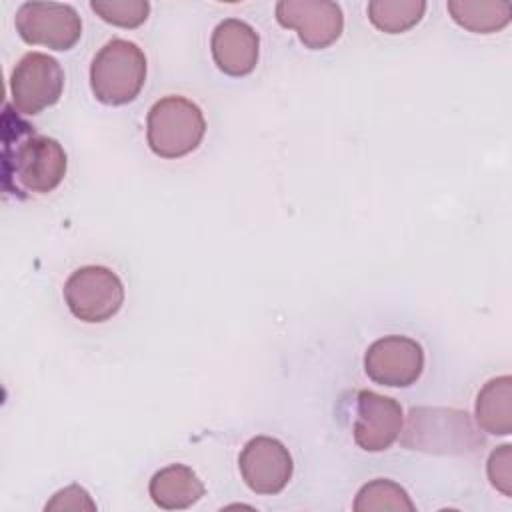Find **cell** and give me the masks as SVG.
Listing matches in <instances>:
<instances>
[{
  "instance_id": "obj_11",
  "label": "cell",
  "mask_w": 512,
  "mask_h": 512,
  "mask_svg": "<svg viewBox=\"0 0 512 512\" xmlns=\"http://www.w3.org/2000/svg\"><path fill=\"white\" fill-rule=\"evenodd\" d=\"M404 424L402 406L390 396L372 390H360L354 404L352 436L358 448L366 452H384L400 436Z\"/></svg>"
},
{
  "instance_id": "obj_17",
  "label": "cell",
  "mask_w": 512,
  "mask_h": 512,
  "mask_svg": "<svg viewBox=\"0 0 512 512\" xmlns=\"http://www.w3.org/2000/svg\"><path fill=\"white\" fill-rule=\"evenodd\" d=\"M352 508L356 512H368V510H406V512H412L416 506L410 500L408 492L400 484H396L388 478H376V480L364 484L358 490Z\"/></svg>"
},
{
  "instance_id": "obj_7",
  "label": "cell",
  "mask_w": 512,
  "mask_h": 512,
  "mask_svg": "<svg viewBox=\"0 0 512 512\" xmlns=\"http://www.w3.org/2000/svg\"><path fill=\"white\" fill-rule=\"evenodd\" d=\"M18 36L32 46L70 50L82 36V20L74 6L60 2H24L16 10Z\"/></svg>"
},
{
  "instance_id": "obj_6",
  "label": "cell",
  "mask_w": 512,
  "mask_h": 512,
  "mask_svg": "<svg viewBox=\"0 0 512 512\" xmlns=\"http://www.w3.org/2000/svg\"><path fill=\"white\" fill-rule=\"evenodd\" d=\"M64 90V70L60 62L44 52L24 54L10 74L12 108L34 116L54 106Z\"/></svg>"
},
{
  "instance_id": "obj_16",
  "label": "cell",
  "mask_w": 512,
  "mask_h": 512,
  "mask_svg": "<svg viewBox=\"0 0 512 512\" xmlns=\"http://www.w3.org/2000/svg\"><path fill=\"white\" fill-rule=\"evenodd\" d=\"M426 12L424 0H372L368 2L370 22L386 34H402L414 28Z\"/></svg>"
},
{
  "instance_id": "obj_1",
  "label": "cell",
  "mask_w": 512,
  "mask_h": 512,
  "mask_svg": "<svg viewBox=\"0 0 512 512\" xmlns=\"http://www.w3.org/2000/svg\"><path fill=\"white\" fill-rule=\"evenodd\" d=\"M2 182L16 196L48 194L66 176L68 158L62 144L36 132L4 106L2 116Z\"/></svg>"
},
{
  "instance_id": "obj_12",
  "label": "cell",
  "mask_w": 512,
  "mask_h": 512,
  "mask_svg": "<svg viewBox=\"0 0 512 512\" xmlns=\"http://www.w3.org/2000/svg\"><path fill=\"white\" fill-rule=\"evenodd\" d=\"M210 50L214 64L228 76H246L258 64L260 38L258 32L240 18H226L216 24Z\"/></svg>"
},
{
  "instance_id": "obj_3",
  "label": "cell",
  "mask_w": 512,
  "mask_h": 512,
  "mask_svg": "<svg viewBox=\"0 0 512 512\" xmlns=\"http://www.w3.org/2000/svg\"><path fill=\"white\" fill-rule=\"evenodd\" d=\"M206 134L200 106L184 96H164L152 104L146 116V142L150 150L166 160L194 152Z\"/></svg>"
},
{
  "instance_id": "obj_4",
  "label": "cell",
  "mask_w": 512,
  "mask_h": 512,
  "mask_svg": "<svg viewBox=\"0 0 512 512\" xmlns=\"http://www.w3.org/2000/svg\"><path fill=\"white\" fill-rule=\"evenodd\" d=\"M146 82V56L138 44L112 38L90 64V90L106 106L132 102Z\"/></svg>"
},
{
  "instance_id": "obj_5",
  "label": "cell",
  "mask_w": 512,
  "mask_h": 512,
  "mask_svg": "<svg viewBox=\"0 0 512 512\" xmlns=\"http://www.w3.org/2000/svg\"><path fill=\"white\" fill-rule=\"evenodd\" d=\"M62 294L72 316L88 324L110 320L124 304V284L118 274L96 264L74 270Z\"/></svg>"
},
{
  "instance_id": "obj_8",
  "label": "cell",
  "mask_w": 512,
  "mask_h": 512,
  "mask_svg": "<svg viewBox=\"0 0 512 512\" xmlns=\"http://www.w3.org/2000/svg\"><path fill=\"white\" fill-rule=\"evenodd\" d=\"M364 370L368 378L380 386L406 388L412 386L424 370V350L408 336L390 334L368 346Z\"/></svg>"
},
{
  "instance_id": "obj_18",
  "label": "cell",
  "mask_w": 512,
  "mask_h": 512,
  "mask_svg": "<svg viewBox=\"0 0 512 512\" xmlns=\"http://www.w3.org/2000/svg\"><path fill=\"white\" fill-rule=\"evenodd\" d=\"M90 8L108 24L120 28H138L150 14L146 0H92Z\"/></svg>"
},
{
  "instance_id": "obj_10",
  "label": "cell",
  "mask_w": 512,
  "mask_h": 512,
  "mask_svg": "<svg viewBox=\"0 0 512 512\" xmlns=\"http://www.w3.org/2000/svg\"><path fill=\"white\" fill-rule=\"evenodd\" d=\"M238 468L244 484L264 496L282 492L294 472V462L288 448L272 436H254L250 438L240 456Z\"/></svg>"
},
{
  "instance_id": "obj_14",
  "label": "cell",
  "mask_w": 512,
  "mask_h": 512,
  "mask_svg": "<svg viewBox=\"0 0 512 512\" xmlns=\"http://www.w3.org/2000/svg\"><path fill=\"white\" fill-rule=\"evenodd\" d=\"M474 416L480 430L492 436H508L512 432V378L508 374L492 378L480 388Z\"/></svg>"
},
{
  "instance_id": "obj_20",
  "label": "cell",
  "mask_w": 512,
  "mask_h": 512,
  "mask_svg": "<svg viewBox=\"0 0 512 512\" xmlns=\"http://www.w3.org/2000/svg\"><path fill=\"white\" fill-rule=\"evenodd\" d=\"M46 510H96V504L82 486L70 484L54 494V498L46 504Z\"/></svg>"
},
{
  "instance_id": "obj_9",
  "label": "cell",
  "mask_w": 512,
  "mask_h": 512,
  "mask_svg": "<svg viewBox=\"0 0 512 512\" xmlns=\"http://www.w3.org/2000/svg\"><path fill=\"white\" fill-rule=\"evenodd\" d=\"M276 20L282 28L294 30L310 50L328 48L344 30L342 8L330 0H280Z\"/></svg>"
},
{
  "instance_id": "obj_13",
  "label": "cell",
  "mask_w": 512,
  "mask_h": 512,
  "mask_svg": "<svg viewBox=\"0 0 512 512\" xmlns=\"http://www.w3.org/2000/svg\"><path fill=\"white\" fill-rule=\"evenodd\" d=\"M150 498L164 510H186L206 492L198 474L186 464H168L160 468L148 484Z\"/></svg>"
},
{
  "instance_id": "obj_19",
  "label": "cell",
  "mask_w": 512,
  "mask_h": 512,
  "mask_svg": "<svg viewBox=\"0 0 512 512\" xmlns=\"http://www.w3.org/2000/svg\"><path fill=\"white\" fill-rule=\"evenodd\" d=\"M512 446L502 444L490 452L486 472L490 484L500 490L504 496L512 494Z\"/></svg>"
},
{
  "instance_id": "obj_2",
  "label": "cell",
  "mask_w": 512,
  "mask_h": 512,
  "mask_svg": "<svg viewBox=\"0 0 512 512\" xmlns=\"http://www.w3.org/2000/svg\"><path fill=\"white\" fill-rule=\"evenodd\" d=\"M400 434L404 448L426 454H474L484 444L470 414L456 408H412Z\"/></svg>"
},
{
  "instance_id": "obj_15",
  "label": "cell",
  "mask_w": 512,
  "mask_h": 512,
  "mask_svg": "<svg viewBox=\"0 0 512 512\" xmlns=\"http://www.w3.org/2000/svg\"><path fill=\"white\" fill-rule=\"evenodd\" d=\"M446 8L458 26L474 34L498 32L512 18V6L504 0H450Z\"/></svg>"
}]
</instances>
